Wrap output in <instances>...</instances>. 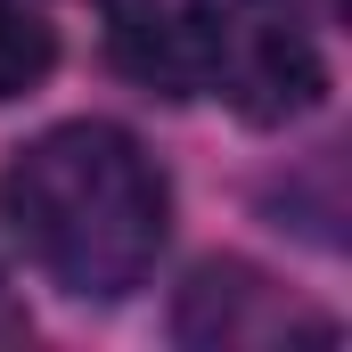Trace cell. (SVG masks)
Listing matches in <instances>:
<instances>
[{
    "label": "cell",
    "instance_id": "cell-1",
    "mask_svg": "<svg viewBox=\"0 0 352 352\" xmlns=\"http://www.w3.org/2000/svg\"><path fill=\"white\" fill-rule=\"evenodd\" d=\"M0 221L25 238V254L50 270L66 295L115 303L131 295L173 230V188L156 156L123 123H58L25 140L0 173Z\"/></svg>",
    "mask_w": 352,
    "mask_h": 352
},
{
    "label": "cell",
    "instance_id": "cell-2",
    "mask_svg": "<svg viewBox=\"0 0 352 352\" xmlns=\"http://www.w3.org/2000/svg\"><path fill=\"white\" fill-rule=\"evenodd\" d=\"M188 74L246 123H295L328 98V58L287 0H188Z\"/></svg>",
    "mask_w": 352,
    "mask_h": 352
},
{
    "label": "cell",
    "instance_id": "cell-3",
    "mask_svg": "<svg viewBox=\"0 0 352 352\" xmlns=\"http://www.w3.org/2000/svg\"><path fill=\"white\" fill-rule=\"evenodd\" d=\"M173 336L180 344H205V352H270V344H336V320L303 311L254 263H205L180 287Z\"/></svg>",
    "mask_w": 352,
    "mask_h": 352
},
{
    "label": "cell",
    "instance_id": "cell-4",
    "mask_svg": "<svg viewBox=\"0 0 352 352\" xmlns=\"http://www.w3.org/2000/svg\"><path fill=\"white\" fill-rule=\"evenodd\" d=\"M50 66H58V33H50L33 8L0 0V98L41 90V82H50Z\"/></svg>",
    "mask_w": 352,
    "mask_h": 352
},
{
    "label": "cell",
    "instance_id": "cell-5",
    "mask_svg": "<svg viewBox=\"0 0 352 352\" xmlns=\"http://www.w3.org/2000/svg\"><path fill=\"white\" fill-rule=\"evenodd\" d=\"M16 336H25V311H16V303H8V287H0V344H16Z\"/></svg>",
    "mask_w": 352,
    "mask_h": 352
},
{
    "label": "cell",
    "instance_id": "cell-6",
    "mask_svg": "<svg viewBox=\"0 0 352 352\" xmlns=\"http://www.w3.org/2000/svg\"><path fill=\"white\" fill-rule=\"evenodd\" d=\"M98 8H131V0H98Z\"/></svg>",
    "mask_w": 352,
    "mask_h": 352
}]
</instances>
